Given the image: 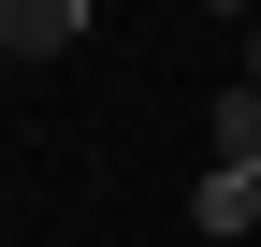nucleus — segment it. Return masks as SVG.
I'll return each mask as SVG.
<instances>
[{
  "mask_svg": "<svg viewBox=\"0 0 261 247\" xmlns=\"http://www.w3.org/2000/svg\"><path fill=\"white\" fill-rule=\"evenodd\" d=\"M73 29H87V0H0V44L15 58H58Z\"/></svg>",
  "mask_w": 261,
  "mask_h": 247,
  "instance_id": "f257e3e1",
  "label": "nucleus"
},
{
  "mask_svg": "<svg viewBox=\"0 0 261 247\" xmlns=\"http://www.w3.org/2000/svg\"><path fill=\"white\" fill-rule=\"evenodd\" d=\"M189 218H203V233H218V247H232V233H247V218H261V175H203V189H189Z\"/></svg>",
  "mask_w": 261,
  "mask_h": 247,
  "instance_id": "f03ea898",
  "label": "nucleus"
},
{
  "mask_svg": "<svg viewBox=\"0 0 261 247\" xmlns=\"http://www.w3.org/2000/svg\"><path fill=\"white\" fill-rule=\"evenodd\" d=\"M218 175H261V87L218 102Z\"/></svg>",
  "mask_w": 261,
  "mask_h": 247,
  "instance_id": "7ed1b4c3",
  "label": "nucleus"
},
{
  "mask_svg": "<svg viewBox=\"0 0 261 247\" xmlns=\"http://www.w3.org/2000/svg\"><path fill=\"white\" fill-rule=\"evenodd\" d=\"M232 87H261V29H247V73H232Z\"/></svg>",
  "mask_w": 261,
  "mask_h": 247,
  "instance_id": "20e7f679",
  "label": "nucleus"
},
{
  "mask_svg": "<svg viewBox=\"0 0 261 247\" xmlns=\"http://www.w3.org/2000/svg\"><path fill=\"white\" fill-rule=\"evenodd\" d=\"M218 15H247V29H261V0H218Z\"/></svg>",
  "mask_w": 261,
  "mask_h": 247,
  "instance_id": "39448f33",
  "label": "nucleus"
}]
</instances>
